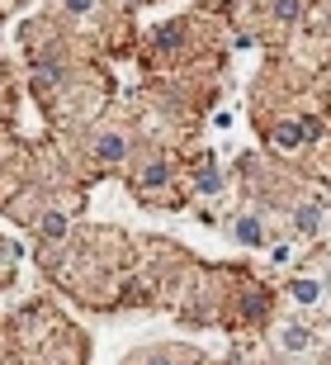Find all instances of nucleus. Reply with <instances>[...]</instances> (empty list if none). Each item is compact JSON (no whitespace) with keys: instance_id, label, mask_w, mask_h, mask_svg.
I'll use <instances>...</instances> for the list:
<instances>
[{"instance_id":"nucleus-1","label":"nucleus","mask_w":331,"mask_h":365,"mask_svg":"<svg viewBox=\"0 0 331 365\" xmlns=\"http://www.w3.org/2000/svg\"><path fill=\"white\" fill-rule=\"evenodd\" d=\"M237 242H241V247H261V242H265V223H261L256 214H241V218H237Z\"/></svg>"},{"instance_id":"nucleus-2","label":"nucleus","mask_w":331,"mask_h":365,"mask_svg":"<svg viewBox=\"0 0 331 365\" xmlns=\"http://www.w3.org/2000/svg\"><path fill=\"white\" fill-rule=\"evenodd\" d=\"M123 152H128V143H123L119 133H100L95 138V157H100V162H119Z\"/></svg>"},{"instance_id":"nucleus-3","label":"nucleus","mask_w":331,"mask_h":365,"mask_svg":"<svg viewBox=\"0 0 331 365\" xmlns=\"http://www.w3.org/2000/svg\"><path fill=\"white\" fill-rule=\"evenodd\" d=\"M270 143L275 148H303V128L298 123H279L275 133H270Z\"/></svg>"},{"instance_id":"nucleus-4","label":"nucleus","mask_w":331,"mask_h":365,"mask_svg":"<svg viewBox=\"0 0 331 365\" xmlns=\"http://www.w3.org/2000/svg\"><path fill=\"white\" fill-rule=\"evenodd\" d=\"M38 232L48 237V242H57V237H66V214H43V223H38Z\"/></svg>"},{"instance_id":"nucleus-5","label":"nucleus","mask_w":331,"mask_h":365,"mask_svg":"<svg viewBox=\"0 0 331 365\" xmlns=\"http://www.w3.org/2000/svg\"><path fill=\"white\" fill-rule=\"evenodd\" d=\"M180 38H185V24H180V19L157 29V43H161V48H180Z\"/></svg>"},{"instance_id":"nucleus-6","label":"nucleus","mask_w":331,"mask_h":365,"mask_svg":"<svg viewBox=\"0 0 331 365\" xmlns=\"http://www.w3.org/2000/svg\"><path fill=\"white\" fill-rule=\"evenodd\" d=\"M293 299H298V304H317V299H322V284L317 280H293Z\"/></svg>"},{"instance_id":"nucleus-7","label":"nucleus","mask_w":331,"mask_h":365,"mask_svg":"<svg viewBox=\"0 0 331 365\" xmlns=\"http://www.w3.org/2000/svg\"><path fill=\"white\" fill-rule=\"evenodd\" d=\"M308 327H284V346H289V351H308Z\"/></svg>"},{"instance_id":"nucleus-8","label":"nucleus","mask_w":331,"mask_h":365,"mask_svg":"<svg viewBox=\"0 0 331 365\" xmlns=\"http://www.w3.org/2000/svg\"><path fill=\"white\" fill-rule=\"evenodd\" d=\"M161 180H171V166H166V162H152L142 171V185H161Z\"/></svg>"},{"instance_id":"nucleus-9","label":"nucleus","mask_w":331,"mask_h":365,"mask_svg":"<svg viewBox=\"0 0 331 365\" xmlns=\"http://www.w3.org/2000/svg\"><path fill=\"white\" fill-rule=\"evenodd\" d=\"M275 19L293 24V19H298V0H275Z\"/></svg>"},{"instance_id":"nucleus-10","label":"nucleus","mask_w":331,"mask_h":365,"mask_svg":"<svg viewBox=\"0 0 331 365\" xmlns=\"http://www.w3.org/2000/svg\"><path fill=\"white\" fill-rule=\"evenodd\" d=\"M218 185H223V176H218V171H204V176H199V190H204V195H218Z\"/></svg>"},{"instance_id":"nucleus-11","label":"nucleus","mask_w":331,"mask_h":365,"mask_svg":"<svg viewBox=\"0 0 331 365\" xmlns=\"http://www.w3.org/2000/svg\"><path fill=\"white\" fill-rule=\"evenodd\" d=\"M298 228H303V232L317 228V209H312V204H303V209H298Z\"/></svg>"},{"instance_id":"nucleus-12","label":"nucleus","mask_w":331,"mask_h":365,"mask_svg":"<svg viewBox=\"0 0 331 365\" xmlns=\"http://www.w3.org/2000/svg\"><path fill=\"white\" fill-rule=\"evenodd\" d=\"M298 128H303V143H312V138L322 133V123H317V119H303V123H298Z\"/></svg>"},{"instance_id":"nucleus-13","label":"nucleus","mask_w":331,"mask_h":365,"mask_svg":"<svg viewBox=\"0 0 331 365\" xmlns=\"http://www.w3.org/2000/svg\"><path fill=\"white\" fill-rule=\"evenodd\" d=\"M90 5H95V0H66V10H71V14H85Z\"/></svg>"},{"instance_id":"nucleus-14","label":"nucleus","mask_w":331,"mask_h":365,"mask_svg":"<svg viewBox=\"0 0 331 365\" xmlns=\"http://www.w3.org/2000/svg\"><path fill=\"white\" fill-rule=\"evenodd\" d=\"M147 365H175V361H171L166 351H157V356H147Z\"/></svg>"},{"instance_id":"nucleus-15","label":"nucleus","mask_w":331,"mask_h":365,"mask_svg":"<svg viewBox=\"0 0 331 365\" xmlns=\"http://www.w3.org/2000/svg\"><path fill=\"white\" fill-rule=\"evenodd\" d=\"M132 5H142V0H132Z\"/></svg>"}]
</instances>
